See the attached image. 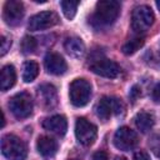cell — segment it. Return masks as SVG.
Wrapping results in <instances>:
<instances>
[{
  "instance_id": "cell-19",
  "label": "cell",
  "mask_w": 160,
  "mask_h": 160,
  "mask_svg": "<svg viewBox=\"0 0 160 160\" xmlns=\"http://www.w3.org/2000/svg\"><path fill=\"white\" fill-rule=\"evenodd\" d=\"M38 75H39V65H38L36 61L29 60V61L24 62V66H22V80L25 82L34 81Z\"/></svg>"
},
{
  "instance_id": "cell-29",
  "label": "cell",
  "mask_w": 160,
  "mask_h": 160,
  "mask_svg": "<svg viewBox=\"0 0 160 160\" xmlns=\"http://www.w3.org/2000/svg\"><path fill=\"white\" fill-rule=\"evenodd\" d=\"M92 160H109V158H108L106 152H104V151H96L94 154V156H92Z\"/></svg>"
},
{
  "instance_id": "cell-31",
  "label": "cell",
  "mask_w": 160,
  "mask_h": 160,
  "mask_svg": "<svg viewBox=\"0 0 160 160\" xmlns=\"http://www.w3.org/2000/svg\"><path fill=\"white\" fill-rule=\"evenodd\" d=\"M116 160H126V159H125V158H118Z\"/></svg>"
},
{
  "instance_id": "cell-27",
  "label": "cell",
  "mask_w": 160,
  "mask_h": 160,
  "mask_svg": "<svg viewBox=\"0 0 160 160\" xmlns=\"http://www.w3.org/2000/svg\"><path fill=\"white\" fill-rule=\"evenodd\" d=\"M140 94H141V91H140V88L138 86V85H135V86H132V89L130 90V94H129V96H130V99H131V101H135L139 96H140Z\"/></svg>"
},
{
  "instance_id": "cell-28",
  "label": "cell",
  "mask_w": 160,
  "mask_h": 160,
  "mask_svg": "<svg viewBox=\"0 0 160 160\" xmlns=\"http://www.w3.org/2000/svg\"><path fill=\"white\" fill-rule=\"evenodd\" d=\"M152 100L155 102H160V82L152 90Z\"/></svg>"
},
{
  "instance_id": "cell-26",
  "label": "cell",
  "mask_w": 160,
  "mask_h": 160,
  "mask_svg": "<svg viewBox=\"0 0 160 160\" xmlns=\"http://www.w3.org/2000/svg\"><path fill=\"white\" fill-rule=\"evenodd\" d=\"M134 160H150V156L146 151L144 150H139L134 154Z\"/></svg>"
},
{
  "instance_id": "cell-10",
  "label": "cell",
  "mask_w": 160,
  "mask_h": 160,
  "mask_svg": "<svg viewBox=\"0 0 160 160\" xmlns=\"http://www.w3.org/2000/svg\"><path fill=\"white\" fill-rule=\"evenodd\" d=\"M138 144V135L134 130L128 126H121L114 135V145L116 149L126 151L132 149Z\"/></svg>"
},
{
  "instance_id": "cell-16",
  "label": "cell",
  "mask_w": 160,
  "mask_h": 160,
  "mask_svg": "<svg viewBox=\"0 0 160 160\" xmlns=\"http://www.w3.org/2000/svg\"><path fill=\"white\" fill-rule=\"evenodd\" d=\"M38 151L42 156H52L58 150V142L50 136H40L36 142Z\"/></svg>"
},
{
  "instance_id": "cell-11",
  "label": "cell",
  "mask_w": 160,
  "mask_h": 160,
  "mask_svg": "<svg viewBox=\"0 0 160 160\" xmlns=\"http://www.w3.org/2000/svg\"><path fill=\"white\" fill-rule=\"evenodd\" d=\"M24 16V4L19 0H9L4 5L2 18L5 22L10 26H15L21 22Z\"/></svg>"
},
{
  "instance_id": "cell-20",
  "label": "cell",
  "mask_w": 160,
  "mask_h": 160,
  "mask_svg": "<svg viewBox=\"0 0 160 160\" xmlns=\"http://www.w3.org/2000/svg\"><path fill=\"white\" fill-rule=\"evenodd\" d=\"M144 42H145V39L142 36H135V38L130 39L129 41H126L122 45L121 50L125 55H132L144 45Z\"/></svg>"
},
{
  "instance_id": "cell-1",
  "label": "cell",
  "mask_w": 160,
  "mask_h": 160,
  "mask_svg": "<svg viewBox=\"0 0 160 160\" xmlns=\"http://www.w3.org/2000/svg\"><path fill=\"white\" fill-rule=\"evenodd\" d=\"M120 14V2L116 0H101L96 4L95 11L90 18L92 26L101 29L115 22Z\"/></svg>"
},
{
  "instance_id": "cell-17",
  "label": "cell",
  "mask_w": 160,
  "mask_h": 160,
  "mask_svg": "<svg viewBox=\"0 0 160 160\" xmlns=\"http://www.w3.org/2000/svg\"><path fill=\"white\" fill-rule=\"evenodd\" d=\"M16 80V71L12 65H5L1 69L0 75V88L2 91H8L10 88L14 86Z\"/></svg>"
},
{
  "instance_id": "cell-18",
  "label": "cell",
  "mask_w": 160,
  "mask_h": 160,
  "mask_svg": "<svg viewBox=\"0 0 160 160\" xmlns=\"http://www.w3.org/2000/svg\"><path fill=\"white\" fill-rule=\"evenodd\" d=\"M135 125L136 128L141 131V132H148L152 129L154 126V122H155V119H154V115L151 112H148V111H140L135 115Z\"/></svg>"
},
{
  "instance_id": "cell-25",
  "label": "cell",
  "mask_w": 160,
  "mask_h": 160,
  "mask_svg": "<svg viewBox=\"0 0 160 160\" xmlns=\"http://www.w3.org/2000/svg\"><path fill=\"white\" fill-rule=\"evenodd\" d=\"M149 65L160 69V50L156 52H150V59H149Z\"/></svg>"
},
{
  "instance_id": "cell-9",
  "label": "cell",
  "mask_w": 160,
  "mask_h": 160,
  "mask_svg": "<svg viewBox=\"0 0 160 160\" xmlns=\"http://www.w3.org/2000/svg\"><path fill=\"white\" fill-rule=\"evenodd\" d=\"M59 22V18L54 11H41L30 18L28 28L31 31H39L49 29Z\"/></svg>"
},
{
  "instance_id": "cell-21",
  "label": "cell",
  "mask_w": 160,
  "mask_h": 160,
  "mask_svg": "<svg viewBox=\"0 0 160 160\" xmlns=\"http://www.w3.org/2000/svg\"><path fill=\"white\" fill-rule=\"evenodd\" d=\"M78 6H79V2H78V1H71V0L61 1L62 12H64L65 18L69 19V20H71V19L75 16L76 10H78Z\"/></svg>"
},
{
  "instance_id": "cell-2",
  "label": "cell",
  "mask_w": 160,
  "mask_h": 160,
  "mask_svg": "<svg viewBox=\"0 0 160 160\" xmlns=\"http://www.w3.org/2000/svg\"><path fill=\"white\" fill-rule=\"evenodd\" d=\"M1 151L2 155L9 160H25L28 156V149L24 141L12 134L2 136Z\"/></svg>"
},
{
  "instance_id": "cell-7",
  "label": "cell",
  "mask_w": 160,
  "mask_h": 160,
  "mask_svg": "<svg viewBox=\"0 0 160 160\" xmlns=\"http://www.w3.org/2000/svg\"><path fill=\"white\" fill-rule=\"evenodd\" d=\"M124 109H125V106L120 99L104 96L96 105V115L101 120L106 121L112 114H115V115L122 114Z\"/></svg>"
},
{
  "instance_id": "cell-5",
  "label": "cell",
  "mask_w": 160,
  "mask_h": 160,
  "mask_svg": "<svg viewBox=\"0 0 160 160\" xmlns=\"http://www.w3.org/2000/svg\"><path fill=\"white\" fill-rule=\"evenodd\" d=\"M9 109L18 119H25L32 112V100L28 92H18L9 101Z\"/></svg>"
},
{
  "instance_id": "cell-32",
  "label": "cell",
  "mask_w": 160,
  "mask_h": 160,
  "mask_svg": "<svg viewBox=\"0 0 160 160\" xmlns=\"http://www.w3.org/2000/svg\"><path fill=\"white\" fill-rule=\"evenodd\" d=\"M70 160H76V159H70Z\"/></svg>"
},
{
  "instance_id": "cell-22",
  "label": "cell",
  "mask_w": 160,
  "mask_h": 160,
  "mask_svg": "<svg viewBox=\"0 0 160 160\" xmlns=\"http://www.w3.org/2000/svg\"><path fill=\"white\" fill-rule=\"evenodd\" d=\"M38 48V44H36V40L31 36H25L21 41V49L24 51V54H31L36 50Z\"/></svg>"
},
{
  "instance_id": "cell-13",
  "label": "cell",
  "mask_w": 160,
  "mask_h": 160,
  "mask_svg": "<svg viewBox=\"0 0 160 160\" xmlns=\"http://www.w3.org/2000/svg\"><path fill=\"white\" fill-rule=\"evenodd\" d=\"M42 126L44 129L51 132H55L58 135H64L68 129V122L62 115H54V116L46 118L42 121Z\"/></svg>"
},
{
  "instance_id": "cell-3",
  "label": "cell",
  "mask_w": 160,
  "mask_h": 160,
  "mask_svg": "<svg viewBox=\"0 0 160 160\" xmlns=\"http://www.w3.org/2000/svg\"><path fill=\"white\" fill-rule=\"evenodd\" d=\"M69 96L74 106L78 108L85 106L91 96L90 82L86 81L85 79H75L69 86Z\"/></svg>"
},
{
  "instance_id": "cell-30",
  "label": "cell",
  "mask_w": 160,
  "mask_h": 160,
  "mask_svg": "<svg viewBox=\"0 0 160 160\" xmlns=\"http://www.w3.org/2000/svg\"><path fill=\"white\" fill-rule=\"evenodd\" d=\"M156 6H158V9H159V11H160V0L156 1Z\"/></svg>"
},
{
  "instance_id": "cell-24",
  "label": "cell",
  "mask_w": 160,
  "mask_h": 160,
  "mask_svg": "<svg viewBox=\"0 0 160 160\" xmlns=\"http://www.w3.org/2000/svg\"><path fill=\"white\" fill-rule=\"evenodd\" d=\"M10 46H11V39H9L6 36H2L1 38V46H0V50H1L0 55L4 56L8 52V50H10Z\"/></svg>"
},
{
  "instance_id": "cell-14",
  "label": "cell",
  "mask_w": 160,
  "mask_h": 160,
  "mask_svg": "<svg viewBox=\"0 0 160 160\" xmlns=\"http://www.w3.org/2000/svg\"><path fill=\"white\" fill-rule=\"evenodd\" d=\"M64 48H65L66 52L71 58H75V59H80L85 54V45H84L82 40L78 36L68 38L64 42Z\"/></svg>"
},
{
  "instance_id": "cell-6",
  "label": "cell",
  "mask_w": 160,
  "mask_h": 160,
  "mask_svg": "<svg viewBox=\"0 0 160 160\" xmlns=\"http://www.w3.org/2000/svg\"><path fill=\"white\" fill-rule=\"evenodd\" d=\"M90 70L99 75V76H102V78H109V79H115L120 75V66L110 60V59H106V58H98V59H94L91 62H90Z\"/></svg>"
},
{
  "instance_id": "cell-12",
  "label": "cell",
  "mask_w": 160,
  "mask_h": 160,
  "mask_svg": "<svg viewBox=\"0 0 160 160\" xmlns=\"http://www.w3.org/2000/svg\"><path fill=\"white\" fill-rule=\"evenodd\" d=\"M44 64H45L46 71L49 74H52V75H62L66 71V69H68L66 61L58 52H49V54H46Z\"/></svg>"
},
{
  "instance_id": "cell-23",
  "label": "cell",
  "mask_w": 160,
  "mask_h": 160,
  "mask_svg": "<svg viewBox=\"0 0 160 160\" xmlns=\"http://www.w3.org/2000/svg\"><path fill=\"white\" fill-rule=\"evenodd\" d=\"M149 146H150V149L152 150V152H154L158 158H160V134H155V135H152V136L150 138V140H149Z\"/></svg>"
},
{
  "instance_id": "cell-4",
  "label": "cell",
  "mask_w": 160,
  "mask_h": 160,
  "mask_svg": "<svg viewBox=\"0 0 160 160\" xmlns=\"http://www.w3.org/2000/svg\"><path fill=\"white\" fill-rule=\"evenodd\" d=\"M155 16L148 5L136 6L131 14V28L136 34L145 32L154 22Z\"/></svg>"
},
{
  "instance_id": "cell-8",
  "label": "cell",
  "mask_w": 160,
  "mask_h": 160,
  "mask_svg": "<svg viewBox=\"0 0 160 160\" xmlns=\"http://www.w3.org/2000/svg\"><path fill=\"white\" fill-rule=\"evenodd\" d=\"M75 135L80 144L90 146L96 139V126L85 118H79L75 122Z\"/></svg>"
},
{
  "instance_id": "cell-15",
  "label": "cell",
  "mask_w": 160,
  "mask_h": 160,
  "mask_svg": "<svg viewBox=\"0 0 160 160\" xmlns=\"http://www.w3.org/2000/svg\"><path fill=\"white\" fill-rule=\"evenodd\" d=\"M39 96L42 100V104L46 108H54L58 102V94H56V89L55 86H52L51 84H42L39 86L38 89Z\"/></svg>"
}]
</instances>
